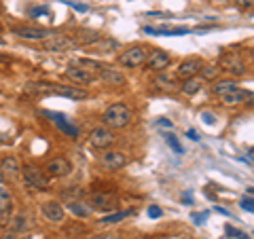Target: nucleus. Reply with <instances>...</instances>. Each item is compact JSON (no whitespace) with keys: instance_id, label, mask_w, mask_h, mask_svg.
<instances>
[{"instance_id":"obj_37","label":"nucleus","mask_w":254,"mask_h":239,"mask_svg":"<svg viewBox=\"0 0 254 239\" xmlns=\"http://www.w3.org/2000/svg\"><path fill=\"white\" fill-rule=\"evenodd\" d=\"M32 15H47V9H32Z\"/></svg>"},{"instance_id":"obj_39","label":"nucleus","mask_w":254,"mask_h":239,"mask_svg":"<svg viewBox=\"0 0 254 239\" xmlns=\"http://www.w3.org/2000/svg\"><path fill=\"white\" fill-rule=\"evenodd\" d=\"M4 180V176H2V170H0V182H2Z\"/></svg>"},{"instance_id":"obj_33","label":"nucleus","mask_w":254,"mask_h":239,"mask_svg":"<svg viewBox=\"0 0 254 239\" xmlns=\"http://www.w3.org/2000/svg\"><path fill=\"white\" fill-rule=\"evenodd\" d=\"M148 216H150V218H157V216H161V210H159V208H155V205H153V208H148Z\"/></svg>"},{"instance_id":"obj_27","label":"nucleus","mask_w":254,"mask_h":239,"mask_svg":"<svg viewBox=\"0 0 254 239\" xmlns=\"http://www.w3.org/2000/svg\"><path fill=\"white\" fill-rule=\"evenodd\" d=\"M201 81H216L218 74H220V66H201Z\"/></svg>"},{"instance_id":"obj_4","label":"nucleus","mask_w":254,"mask_h":239,"mask_svg":"<svg viewBox=\"0 0 254 239\" xmlns=\"http://www.w3.org/2000/svg\"><path fill=\"white\" fill-rule=\"evenodd\" d=\"M148 58V49L144 45H133L129 47L127 51H123L119 55V63L125 68H138V66H144Z\"/></svg>"},{"instance_id":"obj_41","label":"nucleus","mask_w":254,"mask_h":239,"mask_svg":"<svg viewBox=\"0 0 254 239\" xmlns=\"http://www.w3.org/2000/svg\"><path fill=\"white\" fill-rule=\"evenodd\" d=\"M216 2H220V0H216Z\"/></svg>"},{"instance_id":"obj_21","label":"nucleus","mask_w":254,"mask_h":239,"mask_svg":"<svg viewBox=\"0 0 254 239\" xmlns=\"http://www.w3.org/2000/svg\"><path fill=\"white\" fill-rule=\"evenodd\" d=\"M235 87H237L235 78H220V81H212V93L220 98V95L229 93L231 89H235Z\"/></svg>"},{"instance_id":"obj_3","label":"nucleus","mask_w":254,"mask_h":239,"mask_svg":"<svg viewBox=\"0 0 254 239\" xmlns=\"http://www.w3.org/2000/svg\"><path fill=\"white\" fill-rule=\"evenodd\" d=\"M81 63H83V66H89V68L98 70V76L106 85H115V87L125 85V76L119 72V70H115L113 66H106V63H100V61H91V60H83Z\"/></svg>"},{"instance_id":"obj_15","label":"nucleus","mask_w":254,"mask_h":239,"mask_svg":"<svg viewBox=\"0 0 254 239\" xmlns=\"http://www.w3.org/2000/svg\"><path fill=\"white\" fill-rule=\"evenodd\" d=\"M43 216L49 222H62L66 218V210L60 201H45L43 203Z\"/></svg>"},{"instance_id":"obj_12","label":"nucleus","mask_w":254,"mask_h":239,"mask_svg":"<svg viewBox=\"0 0 254 239\" xmlns=\"http://www.w3.org/2000/svg\"><path fill=\"white\" fill-rule=\"evenodd\" d=\"M170 63H172V58H170L168 51H163V49H153V51H148L146 66L153 70V72H163V70L168 68Z\"/></svg>"},{"instance_id":"obj_26","label":"nucleus","mask_w":254,"mask_h":239,"mask_svg":"<svg viewBox=\"0 0 254 239\" xmlns=\"http://www.w3.org/2000/svg\"><path fill=\"white\" fill-rule=\"evenodd\" d=\"M131 214H133L131 210H127V212H115V214H108V216L100 218V222H102V225H117V222H121V220H125V218H129Z\"/></svg>"},{"instance_id":"obj_35","label":"nucleus","mask_w":254,"mask_h":239,"mask_svg":"<svg viewBox=\"0 0 254 239\" xmlns=\"http://www.w3.org/2000/svg\"><path fill=\"white\" fill-rule=\"evenodd\" d=\"M187 135H189L190 140H199V133H197L195 129H189V133H187Z\"/></svg>"},{"instance_id":"obj_7","label":"nucleus","mask_w":254,"mask_h":239,"mask_svg":"<svg viewBox=\"0 0 254 239\" xmlns=\"http://www.w3.org/2000/svg\"><path fill=\"white\" fill-rule=\"evenodd\" d=\"M89 203H91V210L110 212V210H115V208H117L119 199H117L115 193H110V190H98V193H93V195H91Z\"/></svg>"},{"instance_id":"obj_34","label":"nucleus","mask_w":254,"mask_h":239,"mask_svg":"<svg viewBox=\"0 0 254 239\" xmlns=\"http://www.w3.org/2000/svg\"><path fill=\"white\" fill-rule=\"evenodd\" d=\"M87 239H119V235H95V237H87Z\"/></svg>"},{"instance_id":"obj_16","label":"nucleus","mask_w":254,"mask_h":239,"mask_svg":"<svg viewBox=\"0 0 254 239\" xmlns=\"http://www.w3.org/2000/svg\"><path fill=\"white\" fill-rule=\"evenodd\" d=\"M220 100H222V104L225 106H235V104H242V102H246V100H252V93L240 89V87H235V89H231L229 93L220 95Z\"/></svg>"},{"instance_id":"obj_22","label":"nucleus","mask_w":254,"mask_h":239,"mask_svg":"<svg viewBox=\"0 0 254 239\" xmlns=\"http://www.w3.org/2000/svg\"><path fill=\"white\" fill-rule=\"evenodd\" d=\"M13 210V197L2 182H0V216H9Z\"/></svg>"},{"instance_id":"obj_23","label":"nucleus","mask_w":254,"mask_h":239,"mask_svg":"<svg viewBox=\"0 0 254 239\" xmlns=\"http://www.w3.org/2000/svg\"><path fill=\"white\" fill-rule=\"evenodd\" d=\"M201 87H203V81L199 76H190V78H185V81H182L180 91L185 95H195V93L201 91Z\"/></svg>"},{"instance_id":"obj_17","label":"nucleus","mask_w":254,"mask_h":239,"mask_svg":"<svg viewBox=\"0 0 254 239\" xmlns=\"http://www.w3.org/2000/svg\"><path fill=\"white\" fill-rule=\"evenodd\" d=\"M87 49H89V53H110L119 49V43L115 41V38H98V41H93L91 45H87Z\"/></svg>"},{"instance_id":"obj_10","label":"nucleus","mask_w":254,"mask_h":239,"mask_svg":"<svg viewBox=\"0 0 254 239\" xmlns=\"http://www.w3.org/2000/svg\"><path fill=\"white\" fill-rule=\"evenodd\" d=\"M115 142V133L108 127H93L89 131V144L93 148H108Z\"/></svg>"},{"instance_id":"obj_6","label":"nucleus","mask_w":254,"mask_h":239,"mask_svg":"<svg viewBox=\"0 0 254 239\" xmlns=\"http://www.w3.org/2000/svg\"><path fill=\"white\" fill-rule=\"evenodd\" d=\"M220 70H227L229 74L233 76H244L248 72V68H246V61L242 60V55H237L235 51H229V53H222L220 58Z\"/></svg>"},{"instance_id":"obj_8","label":"nucleus","mask_w":254,"mask_h":239,"mask_svg":"<svg viewBox=\"0 0 254 239\" xmlns=\"http://www.w3.org/2000/svg\"><path fill=\"white\" fill-rule=\"evenodd\" d=\"M43 85L45 87H41V89L51 91L55 95H64V98H70V100H87L89 98V91L81 89V87H76V85H66V87H53L49 83H43Z\"/></svg>"},{"instance_id":"obj_18","label":"nucleus","mask_w":254,"mask_h":239,"mask_svg":"<svg viewBox=\"0 0 254 239\" xmlns=\"http://www.w3.org/2000/svg\"><path fill=\"white\" fill-rule=\"evenodd\" d=\"M0 170L4 178H17L21 174V163L17 161V157H6L0 161Z\"/></svg>"},{"instance_id":"obj_20","label":"nucleus","mask_w":254,"mask_h":239,"mask_svg":"<svg viewBox=\"0 0 254 239\" xmlns=\"http://www.w3.org/2000/svg\"><path fill=\"white\" fill-rule=\"evenodd\" d=\"M45 117H51V121L60 127V129L66 133V135H70V138H78V129L74 125H70L68 121H66V117L64 115H55V113H45Z\"/></svg>"},{"instance_id":"obj_19","label":"nucleus","mask_w":254,"mask_h":239,"mask_svg":"<svg viewBox=\"0 0 254 239\" xmlns=\"http://www.w3.org/2000/svg\"><path fill=\"white\" fill-rule=\"evenodd\" d=\"M13 32L19 38H26V41H43V38L49 36V30L45 28H15Z\"/></svg>"},{"instance_id":"obj_9","label":"nucleus","mask_w":254,"mask_h":239,"mask_svg":"<svg viewBox=\"0 0 254 239\" xmlns=\"http://www.w3.org/2000/svg\"><path fill=\"white\" fill-rule=\"evenodd\" d=\"M70 172H72V163H70L66 157H55L45 165V174L49 178H64V176H68Z\"/></svg>"},{"instance_id":"obj_31","label":"nucleus","mask_w":254,"mask_h":239,"mask_svg":"<svg viewBox=\"0 0 254 239\" xmlns=\"http://www.w3.org/2000/svg\"><path fill=\"white\" fill-rule=\"evenodd\" d=\"M242 208L246 210V212H254V205H252V195H248V197H244L242 199Z\"/></svg>"},{"instance_id":"obj_11","label":"nucleus","mask_w":254,"mask_h":239,"mask_svg":"<svg viewBox=\"0 0 254 239\" xmlns=\"http://www.w3.org/2000/svg\"><path fill=\"white\" fill-rule=\"evenodd\" d=\"M100 165L108 172H117L127 165V157L123 153H119V150H106V153L100 155Z\"/></svg>"},{"instance_id":"obj_28","label":"nucleus","mask_w":254,"mask_h":239,"mask_svg":"<svg viewBox=\"0 0 254 239\" xmlns=\"http://www.w3.org/2000/svg\"><path fill=\"white\" fill-rule=\"evenodd\" d=\"M165 140H168V144L172 146V150H174V153H178V155H182V153H185V150H182V144H180V142H178L176 138H174L172 133H165Z\"/></svg>"},{"instance_id":"obj_25","label":"nucleus","mask_w":254,"mask_h":239,"mask_svg":"<svg viewBox=\"0 0 254 239\" xmlns=\"http://www.w3.org/2000/svg\"><path fill=\"white\" fill-rule=\"evenodd\" d=\"M66 210L72 212L74 216H78V218H85V216H89V214L93 212L89 205H85L83 201H70V203H66Z\"/></svg>"},{"instance_id":"obj_40","label":"nucleus","mask_w":254,"mask_h":239,"mask_svg":"<svg viewBox=\"0 0 254 239\" xmlns=\"http://www.w3.org/2000/svg\"><path fill=\"white\" fill-rule=\"evenodd\" d=\"M0 28H2V23H0Z\"/></svg>"},{"instance_id":"obj_2","label":"nucleus","mask_w":254,"mask_h":239,"mask_svg":"<svg viewBox=\"0 0 254 239\" xmlns=\"http://www.w3.org/2000/svg\"><path fill=\"white\" fill-rule=\"evenodd\" d=\"M21 176H23V182L34 188V190H47L49 188V176L45 174V170L36 165H21Z\"/></svg>"},{"instance_id":"obj_38","label":"nucleus","mask_w":254,"mask_h":239,"mask_svg":"<svg viewBox=\"0 0 254 239\" xmlns=\"http://www.w3.org/2000/svg\"><path fill=\"white\" fill-rule=\"evenodd\" d=\"M2 45H4V38H2V36H0V47H2Z\"/></svg>"},{"instance_id":"obj_13","label":"nucleus","mask_w":254,"mask_h":239,"mask_svg":"<svg viewBox=\"0 0 254 239\" xmlns=\"http://www.w3.org/2000/svg\"><path fill=\"white\" fill-rule=\"evenodd\" d=\"M64 76H66L68 81H72L74 85H91L95 81V74L81 66H70L66 72H64Z\"/></svg>"},{"instance_id":"obj_29","label":"nucleus","mask_w":254,"mask_h":239,"mask_svg":"<svg viewBox=\"0 0 254 239\" xmlns=\"http://www.w3.org/2000/svg\"><path fill=\"white\" fill-rule=\"evenodd\" d=\"M225 231H227V235H231V237H235V239H248V235L242 233V231H237V229H233L231 225H227Z\"/></svg>"},{"instance_id":"obj_32","label":"nucleus","mask_w":254,"mask_h":239,"mask_svg":"<svg viewBox=\"0 0 254 239\" xmlns=\"http://www.w3.org/2000/svg\"><path fill=\"white\" fill-rule=\"evenodd\" d=\"M201 119H203V123H214V121H216V117H214L212 113H201Z\"/></svg>"},{"instance_id":"obj_14","label":"nucleus","mask_w":254,"mask_h":239,"mask_svg":"<svg viewBox=\"0 0 254 239\" xmlns=\"http://www.w3.org/2000/svg\"><path fill=\"white\" fill-rule=\"evenodd\" d=\"M201 60L199 58H187V60H182L180 61V66L176 68V76L178 78H190V76H197L199 74V70H201Z\"/></svg>"},{"instance_id":"obj_36","label":"nucleus","mask_w":254,"mask_h":239,"mask_svg":"<svg viewBox=\"0 0 254 239\" xmlns=\"http://www.w3.org/2000/svg\"><path fill=\"white\" fill-rule=\"evenodd\" d=\"M70 4H72L76 11H81V13H85V11H87V6H85V4H74V2H70Z\"/></svg>"},{"instance_id":"obj_30","label":"nucleus","mask_w":254,"mask_h":239,"mask_svg":"<svg viewBox=\"0 0 254 239\" xmlns=\"http://www.w3.org/2000/svg\"><path fill=\"white\" fill-rule=\"evenodd\" d=\"M235 6L240 11H250L252 9V4H254V0H233Z\"/></svg>"},{"instance_id":"obj_5","label":"nucleus","mask_w":254,"mask_h":239,"mask_svg":"<svg viewBox=\"0 0 254 239\" xmlns=\"http://www.w3.org/2000/svg\"><path fill=\"white\" fill-rule=\"evenodd\" d=\"M41 45H43V49L49 51V53H66V51L72 49L76 43L72 38H68L66 34H49L47 38H43Z\"/></svg>"},{"instance_id":"obj_24","label":"nucleus","mask_w":254,"mask_h":239,"mask_svg":"<svg viewBox=\"0 0 254 239\" xmlns=\"http://www.w3.org/2000/svg\"><path fill=\"white\" fill-rule=\"evenodd\" d=\"M155 87L159 91H165V93H174V91H178V85L172 81V78H168L165 74H161V76H155Z\"/></svg>"},{"instance_id":"obj_1","label":"nucleus","mask_w":254,"mask_h":239,"mask_svg":"<svg viewBox=\"0 0 254 239\" xmlns=\"http://www.w3.org/2000/svg\"><path fill=\"white\" fill-rule=\"evenodd\" d=\"M102 121H104V127H108V129H123V127H127L133 121V113L127 104L117 102V104H110L104 110Z\"/></svg>"}]
</instances>
